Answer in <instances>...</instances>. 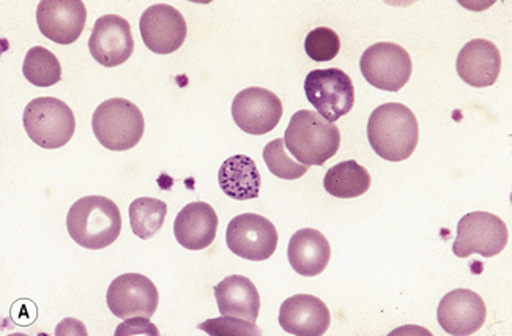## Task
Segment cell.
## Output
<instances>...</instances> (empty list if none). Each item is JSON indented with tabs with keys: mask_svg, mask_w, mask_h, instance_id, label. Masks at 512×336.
<instances>
[{
	"mask_svg": "<svg viewBox=\"0 0 512 336\" xmlns=\"http://www.w3.org/2000/svg\"><path fill=\"white\" fill-rule=\"evenodd\" d=\"M24 130L37 146L60 149L76 131V117L70 106L59 98L41 97L24 109Z\"/></svg>",
	"mask_w": 512,
	"mask_h": 336,
	"instance_id": "obj_5",
	"label": "cell"
},
{
	"mask_svg": "<svg viewBox=\"0 0 512 336\" xmlns=\"http://www.w3.org/2000/svg\"><path fill=\"white\" fill-rule=\"evenodd\" d=\"M371 174L357 161H342L333 168L328 169L323 179V187L328 195L334 198L352 199L368 193L371 188Z\"/></svg>",
	"mask_w": 512,
	"mask_h": 336,
	"instance_id": "obj_22",
	"label": "cell"
},
{
	"mask_svg": "<svg viewBox=\"0 0 512 336\" xmlns=\"http://www.w3.org/2000/svg\"><path fill=\"white\" fill-rule=\"evenodd\" d=\"M89 49L93 59L103 67L125 64L134 51L130 23L119 15L101 16L93 26Z\"/></svg>",
	"mask_w": 512,
	"mask_h": 336,
	"instance_id": "obj_13",
	"label": "cell"
},
{
	"mask_svg": "<svg viewBox=\"0 0 512 336\" xmlns=\"http://www.w3.org/2000/svg\"><path fill=\"white\" fill-rule=\"evenodd\" d=\"M166 215V202L155 198L136 199L130 206L131 229L139 239H152L163 228Z\"/></svg>",
	"mask_w": 512,
	"mask_h": 336,
	"instance_id": "obj_23",
	"label": "cell"
},
{
	"mask_svg": "<svg viewBox=\"0 0 512 336\" xmlns=\"http://www.w3.org/2000/svg\"><path fill=\"white\" fill-rule=\"evenodd\" d=\"M87 10L82 0H41L37 24L41 34L59 45L75 43L86 27Z\"/></svg>",
	"mask_w": 512,
	"mask_h": 336,
	"instance_id": "obj_14",
	"label": "cell"
},
{
	"mask_svg": "<svg viewBox=\"0 0 512 336\" xmlns=\"http://www.w3.org/2000/svg\"><path fill=\"white\" fill-rule=\"evenodd\" d=\"M305 51L316 62H330L341 51V38L330 27H317L306 37Z\"/></svg>",
	"mask_w": 512,
	"mask_h": 336,
	"instance_id": "obj_26",
	"label": "cell"
},
{
	"mask_svg": "<svg viewBox=\"0 0 512 336\" xmlns=\"http://www.w3.org/2000/svg\"><path fill=\"white\" fill-rule=\"evenodd\" d=\"M56 335H87V330L81 322L76 319H65L56 329Z\"/></svg>",
	"mask_w": 512,
	"mask_h": 336,
	"instance_id": "obj_29",
	"label": "cell"
},
{
	"mask_svg": "<svg viewBox=\"0 0 512 336\" xmlns=\"http://www.w3.org/2000/svg\"><path fill=\"white\" fill-rule=\"evenodd\" d=\"M486 318V303L472 289L449 292L438 305V324L449 335H473L483 327Z\"/></svg>",
	"mask_w": 512,
	"mask_h": 336,
	"instance_id": "obj_15",
	"label": "cell"
},
{
	"mask_svg": "<svg viewBox=\"0 0 512 336\" xmlns=\"http://www.w3.org/2000/svg\"><path fill=\"white\" fill-rule=\"evenodd\" d=\"M109 310L117 318H152L160 294L155 283L141 273H125L112 281L106 294Z\"/></svg>",
	"mask_w": 512,
	"mask_h": 336,
	"instance_id": "obj_10",
	"label": "cell"
},
{
	"mask_svg": "<svg viewBox=\"0 0 512 336\" xmlns=\"http://www.w3.org/2000/svg\"><path fill=\"white\" fill-rule=\"evenodd\" d=\"M264 160L271 174L279 179H301L309 169V166L301 165L287 155L286 142L282 138L268 142L264 149Z\"/></svg>",
	"mask_w": 512,
	"mask_h": 336,
	"instance_id": "obj_25",
	"label": "cell"
},
{
	"mask_svg": "<svg viewBox=\"0 0 512 336\" xmlns=\"http://www.w3.org/2000/svg\"><path fill=\"white\" fill-rule=\"evenodd\" d=\"M23 73L37 87L56 86L62 78V67L56 54L43 46L29 49L24 59Z\"/></svg>",
	"mask_w": 512,
	"mask_h": 336,
	"instance_id": "obj_24",
	"label": "cell"
},
{
	"mask_svg": "<svg viewBox=\"0 0 512 336\" xmlns=\"http://www.w3.org/2000/svg\"><path fill=\"white\" fill-rule=\"evenodd\" d=\"M92 130L106 149L130 150L138 146L144 136V114L127 98H111L93 112Z\"/></svg>",
	"mask_w": 512,
	"mask_h": 336,
	"instance_id": "obj_4",
	"label": "cell"
},
{
	"mask_svg": "<svg viewBox=\"0 0 512 336\" xmlns=\"http://www.w3.org/2000/svg\"><path fill=\"white\" fill-rule=\"evenodd\" d=\"M139 29L145 46L156 54L179 51L188 35V26L182 13L167 4L147 8L142 13Z\"/></svg>",
	"mask_w": 512,
	"mask_h": 336,
	"instance_id": "obj_12",
	"label": "cell"
},
{
	"mask_svg": "<svg viewBox=\"0 0 512 336\" xmlns=\"http://www.w3.org/2000/svg\"><path fill=\"white\" fill-rule=\"evenodd\" d=\"M227 247L246 261H267L278 248L279 234L275 224L257 213H243L229 223Z\"/></svg>",
	"mask_w": 512,
	"mask_h": 336,
	"instance_id": "obj_9",
	"label": "cell"
},
{
	"mask_svg": "<svg viewBox=\"0 0 512 336\" xmlns=\"http://www.w3.org/2000/svg\"><path fill=\"white\" fill-rule=\"evenodd\" d=\"M131 335H160V330L156 329L149 321V318H130L125 319L123 324H120L116 330V336H131Z\"/></svg>",
	"mask_w": 512,
	"mask_h": 336,
	"instance_id": "obj_28",
	"label": "cell"
},
{
	"mask_svg": "<svg viewBox=\"0 0 512 336\" xmlns=\"http://www.w3.org/2000/svg\"><path fill=\"white\" fill-rule=\"evenodd\" d=\"M361 73L371 86L386 92H399L412 78L410 54L396 43H375L364 51Z\"/></svg>",
	"mask_w": 512,
	"mask_h": 336,
	"instance_id": "obj_8",
	"label": "cell"
},
{
	"mask_svg": "<svg viewBox=\"0 0 512 336\" xmlns=\"http://www.w3.org/2000/svg\"><path fill=\"white\" fill-rule=\"evenodd\" d=\"M284 142L301 165L323 166L338 154L341 131L336 124L323 119L319 112L301 109L290 119Z\"/></svg>",
	"mask_w": 512,
	"mask_h": 336,
	"instance_id": "obj_3",
	"label": "cell"
},
{
	"mask_svg": "<svg viewBox=\"0 0 512 336\" xmlns=\"http://www.w3.org/2000/svg\"><path fill=\"white\" fill-rule=\"evenodd\" d=\"M218 182L224 195L235 201H249L259 198L262 177L253 158L235 155L224 161L219 169Z\"/></svg>",
	"mask_w": 512,
	"mask_h": 336,
	"instance_id": "obj_21",
	"label": "cell"
},
{
	"mask_svg": "<svg viewBox=\"0 0 512 336\" xmlns=\"http://www.w3.org/2000/svg\"><path fill=\"white\" fill-rule=\"evenodd\" d=\"M218 223V215L210 204L191 202L175 218V239L186 250H205L216 239Z\"/></svg>",
	"mask_w": 512,
	"mask_h": 336,
	"instance_id": "obj_18",
	"label": "cell"
},
{
	"mask_svg": "<svg viewBox=\"0 0 512 336\" xmlns=\"http://www.w3.org/2000/svg\"><path fill=\"white\" fill-rule=\"evenodd\" d=\"M216 302L219 313L231 318L257 321L260 311V295L256 284L243 275H232L216 284Z\"/></svg>",
	"mask_w": 512,
	"mask_h": 336,
	"instance_id": "obj_20",
	"label": "cell"
},
{
	"mask_svg": "<svg viewBox=\"0 0 512 336\" xmlns=\"http://www.w3.org/2000/svg\"><path fill=\"white\" fill-rule=\"evenodd\" d=\"M282 114V101L264 87H248L232 103V119L248 135H267L278 127Z\"/></svg>",
	"mask_w": 512,
	"mask_h": 336,
	"instance_id": "obj_11",
	"label": "cell"
},
{
	"mask_svg": "<svg viewBox=\"0 0 512 336\" xmlns=\"http://www.w3.org/2000/svg\"><path fill=\"white\" fill-rule=\"evenodd\" d=\"M368 138L372 150L383 160H409L420 142V124L409 106L385 103L371 114Z\"/></svg>",
	"mask_w": 512,
	"mask_h": 336,
	"instance_id": "obj_1",
	"label": "cell"
},
{
	"mask_svg": "<svg viewBox=\"0 0 512 336\" xmlns=\"http://www.w3.org/2000/svg\"><path fill=\"white\" fill-rule=\"evenodd\" d=\"M305 94L320 116L333 124L355 105L352 79L339 68L312 70L305 79Z\"/></svg>",
	"mask_w": 512,
	"mask_h": 336,
	"instance_id": "obj_6",
	"label": "cell"
},
{
	"mask_svg": "<svg viewBox=\"0 0 512 336\" xmlns=\"http://www.w3.org/2000/svg\"><path fill=\"white\" fill-rule=\"evenodd\" d=\"M67 229L71 239L82 248L103 250L119 239L122 213L109 198L86 196L68 210Z\"/></svg>",
	"mask_w": 512,
	"mask_h": 336,
	"instance_id": "obj_2",
	"label": "cell"
},
{
	"mask_svg": "<svg viewBox=\"0 0 512 336\" xmlns=\"http://www.w3.org/2000/svg\"><path fill=\"white\" fill-rule=\"evenodd\" d=\"M287 258L292 269L301 277H317L327 269L331 245L317 229H300L290 239Z\"/></svg>",
	"mask_w": 512,
	"mask_h": 336,
	"instance_id": "obj_19",
	"label": "cell"
},
{
	"mask_svg": "<svg viewBox=\"0 0 512 336\" xmlns=\"http://www.w3.org/2000/svg\"><path fill=\"white\" fill-rule=\"evenodd\" d=\"M456 67L464 83L478 89L494 86L501 71L500 49L489 40L476 38L461 49Z\"/></svg>",
	"mask_w": 512,
	"mask_h": 336,
	"instance_id": "obj_17",
	"label": "cell"
},
{
	"mask_svg": "<svg viewBox=\"0 0 512 336\" xmlns=\"http://www.w3.org/2000/svg\"><path fill=\"white\" fill-rule=\"evenodd\" d=\"M508 240V226L500 217L489 212H472L457 224L453 251L457 258H470L472 254L494 258L505 250Z\"/></svg>",
	"mask_w": 512,
	"mask_h": 336,
	"instance_id": "obj_7",
	"label": "cell"
},
{
	"mask_svg": "<svg viewBox=\"0 0 512 336\" xmlns=\"http://www.w3.org/2000/svg\"><path fill=\"white\" fill-rule=\"evenodd\" d=\"M199 329L204 330L208 335L218 336H259V327L254 322L245 321V319L231 318L223 316L218 319H208L199 325Z\"/></svg>",
	"mask_w": 512,
	"mask_h": 336,
	"instance_id": "obj_27",
	"label": "cell"
},
{
	"mask_svg": "<svg viewBox=\"0 0 512 336\" xmlns=\"http://www.w3.org/2000/svg\"><path fill=\"white\" fill-rule=\"evenodd\" d=\"M279 324L290 335L322 336L330 329L331 313L314 295L298 294L282 303Z\"/></svg>",
	"mask_w": 512,
	"mask_h": 336,
	"instance_id": "obj_16",
	"label": "cell"
}]
</instances>
